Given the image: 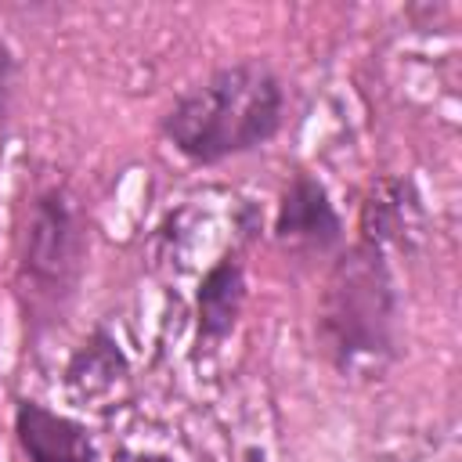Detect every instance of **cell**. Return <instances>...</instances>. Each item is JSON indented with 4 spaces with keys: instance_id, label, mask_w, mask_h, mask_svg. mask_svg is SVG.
<instances>
[{
    "instance_id": "2",
    "label": "cell",
    "mask_w": 462,
    "mask_h": 462,
    "mask_svg": "<svg viewBox=\"0 0 462 462\" xmlns=\"http://www.w3.org/2000/svg\"><path fill=\"white\" fill-rule=\"evenodd\" d=\"M401 300L386 256L365 242L336 253L314 318L321 354L343 375L383 372L397 357Z\"/></svg>"
},
{
    "instance_id": "1",
    "label": "cell",
    "mask_w": 462,
    "mask_h": 462,
    "mask_svg": "<svg viewBox=\"0 0 462 462\" xmlns=\"http://www.w3.org/2000/svg\"><path fill=\"white\" fill-rule=\"evenodd\" d=\"M285 123V87L260 58L231 61L191 83L162 116L166 141L191 162L213 166L263 148Z\"/></svg>"
},
{
    "instance_id": "3",
    "label": "cell",
    "mask_w": 462,
    "mask_h": 462,
    "mask_svg": "<svg viewBox=\"0 0 462 462\" xmlns=\"http://www.w3.org/2000/svg\"><path fill=\"white\" fill-rule=\"evenodd\" d=\"M87 256V224L65 184L32 195L18 238V289L32 321H54L79 282Z\"/></svg>"
},
{
    "instance_id": "9",
    "label": "cell",
    "mask_w": 462,
    "mask_h": 462,
    "mask_svg": "<svg viewBox=\"0 0 462 462\" xmlns=\"http://www.w3.org/2000/svg\"><path fill=\"white\" fill-rule=\"evenodd\" d=\"M14 83H18V61H14V51L7 47V40H0V123L11 112Z\"/></svg>"
},
{
    "instance_id": "4",
    "label": "cell",
    "mask_w": 462,
    "mask_h": 462,
    "mask_svg": "<svg viewBox=\"0 0 462 462\" xmlns=\"http://www.w3.org/2000/svg\"><path fill=\"white\" fill-rule=\"evenodd\" d=\"M274 238L289 253H332L343 245V220L318 177L300 170L282 188Z\"/></svg>"
},
{
    "instance_id": "10",
    "label": "cell",
    "mask_w": 462,
    "mask_h": 462,
    "mask_svg": "<svg viewBox=\"0 0 462 462\" xmlns=\"http://www.w3.org/2000/svg\"><path fill=\"white\" fill-rule=\"evenodd\" d=\"M112 462H177V458H170V455H162V451H134V448H119V451L112 455Z\"/></svg>"
},
{
    "instance_id": "7",
    "label": "cell",
    "mask_w": 462,
    "mask_h": 462,
    "mask_svg": "<svg viewBox=\"0 0 462 462\" xmlns=\"http://www.w3.org/2000/svg\"><path fill=\"white\" fill-rule=\"evenodd\" d=\"M242 303H245V267L235 253H224L220 260H213L195 289V332H199V346H213L224 343L238 318H242Z\"/></svg>"
},
{
    "instance_id": "8",
    "label": "cell",
    "mask_w": 462,
    "mask_h": 462,
    "mask_svg": "<svg viewBox=\"0 0 462 462\" xmlns=\"http://www.w3.org/2000/svg\"><path fill=\"white\" fill-rule=\"evenodd\" d=\"M126 375H130L126 354L119 350L116 336L108 328H101V325L76 346V354L65 365V386L79 401H105V397H112L116 386L126 383Z\"/></svg>"
},
{
    "instance_id": "6",
    "label": "cell",
    "mask_w": 462,
    "mask_h": 462,
    "mask_svg": "<svg viewBox=\"0 0 462 462\" xmlns=\"http://www.w3.org/2000/svg\"><path fill=\"white\" fill-rule=\"evenodd\" d=\"M14 437L29 462H97V448L83 422L29 397L14 408Z\"/></svg>"
},
{
    "instance_id": "5",
    "label": "cell",
    "mask_w": 462,
    "mask_h": 462,
    "mask_svg": "<svg viewBox=\"0 0 462 462\" xmlns=\"http://www.w3.org/2000/svg\"><path fill=\"white\" fill-rule=\"evenodd\" d=\"M361 242L379 249L383 256L390 249L411 253L426 238V209L422 195L408 177H379L368 184L361 199Z\"/></svg>"
}]
</instances>
